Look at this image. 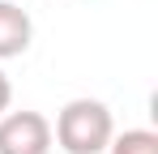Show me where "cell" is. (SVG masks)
Masks as SVG:
<instances>
[{
	"label": "cell",
	"instance_id": "obj_1",
	"mask_svg": "<svg viewBox=\"0 0 158 154\" xmlns=\"http://www.w3.org/2000/svg\"><path fill=\"white\" fill-rule=\"evenodd\" d=\"M52 137H56V146L64 154H103L111 146V137H115V120H111L107 103L73 99V103L60 107Z\"/></svg>",
	"mask_w": 158,
	"mask_h": 154
},
{
	"label": "cell",
	"instance_id": "obj_4",
	"mask_svg": "<svg viewBox=\"0 0 158 154\" xmlns=\"http://www.w3.org/2000/svg\"><path fill=\"white\" fill-rule=\"evenodd\" d=\"M111 154H158V133L150 128H128V133H120V137H111Z\"/></svg>",
	"mask_w": 158,
	"mask_h": 154
},
{
	"label": "cell",
	"instance_id": "obj_5",
	"mask_svg": "<svg viewBox=\"0 0 158 154\" xmlns=\"http://www.w3.org/2000/svg\"><path fill=\"white\" fill-rule=\"evenodd\" d=\"M9 103H13V81H9V73L0 69V116L9 111Z\"/></svg>",
	"mask_w": 158,
	"mask_h": 154
},
{
	"label": "cell",
	"instance_id": "obj_3",
	"mask_svg": "<svg viewBox=\"0 0 158 154\" xmlns=\"http://www.w3.org/2000/svg\"><path fill=\"white\" fill-rule=\"evenodd\" d=\"M30 39H34L30 13L22 4H13V0H0V60L22 56V51L30 47Z\"/></svg>",
	"mask_w": 158,
	"mask_h": 154
},
{
	"label": "cell",
	"instance_id": "obj_2",
	"mask_svg": "<svg viewBox=\"0 0 158 154\" xmlns=\"http://www.w3.org/2000/svg\"><path fill=\"white\" fill-rule=\"evenodd\" d=\"M52 124L39 111H9L0 116V154H47Z\"/></svg>",
	"mask_w": 158,
	"mask_h": 154
}]
</instances>
